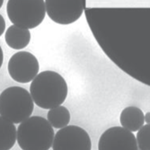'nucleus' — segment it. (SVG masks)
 Listing matches in <instances>:
<instances>
[{
	"instance_id": "obj_5",
	"label": "nucleus",
	"mask_w": 150,
	"mask_h": 150,
	"mask_svg": "<svg viewBox=\"0 0 150 150\" xmlns=\"http://www.w3.org/2000/svg\"><path fill=\"white\" fill-rule=\"evenodd\" d=\"M46 14L60 25L71 24L80 19L86 8V0H45Z\"/></svg>"
},
{
	"instance_id": "obj_1",
	"label": "nucleus",
	"mask_w": 150,
	"mask_h": 150,
	"mask_svg": "<svg viewBox=\"0 0 150 150\" xmlns=\"http://www.w3.org/2000/svg\"><path fill=\"white\" fill-rule=\"evenodd\" d=\"M30 92L34 102L39 108L51 109L65 102L68 95V86L59 73L45 71L39 73L33 80Z\"/></svg>"
},
{
	"instance_id": "obj_9",
	"label": "nucleus",
	"mask_w": 150,
	"mask_h": 150,
	"mask_svg": "<svg viewBox=\"0 0 150 150\" xmlns=\"http://www.w3.org/2000/svg\"><path fill=\"white\" fill-rule=\"evenodd\" d=\"M6 43L14 50H21L29 44L31 34L28 29L11 25L7 29L5 35Z\"/></svg>"
},
{
	"instance_id": "obj_12",
	"label": "nucleus",
	"mask_w": 150,
	"mask_h": 150,
	"mask_svg": "<svg viewBox=\"0 0 150 150\" xmlns=\"http://www.w3.org/2000/svg\"><path fill=\"white\" fill-rule=\"evenodd\" d=\"M47 118L53 128L62 129L69 124L70 113L68 109L60 105L50 109L47 114Z\"/></svg>"
},
{
	"instance_id": "obj_14",
	"label": "nucleus",
	"mask_w": 150,
	"mask_h": 150,
	"mask_svg": "<svg viewBox=\"0 0 150 150\" xmlns=\"http://www.w3.org/2000/svg\"><path fill=\"white\" fill-rule=\"evenodd\" d=\"M6 28V22L3 17L0 14V36H1L4 33Z\"/></svg>"
},
{
	"instance_id": "obj_18",
	"label": "nucleus",
	"mask_w": 150,
	"mask_h": 150,
	"mask_svg": "<svg viewBox=\"0 0 150 150\" xmlns=\"http://www.w3.org/2000/svg\"><path fill=\"white\" fill-rule=\"evenodd\" d=\"M137 150H142L141 149H140V148H138V149H137Z\"/></svg>"
},
{
	"instance_id": "obj_2",
	"label": "nucleus",
	"mask_w": 150,
	"mask_h": 150,
	"mask_svg": "<svg viewBox=\"0 0 150 150\" xmlns=\"http://www.w3.org/2000/svg\"><path fill=\"white\" fill-rule=\"evenodd\" d=\"M54 137L53 127L41 116L29 117L17 129V141L22 150H49Z\"/></svg>"
},
{
	"instance_id": "obj_4",
	"label": "nucleus",
	"mask_w": 150,
	"mask_h": 150,
	"mask_svg": "<svg viewBox=\"0 0 150 150\" xmlns=\"http://www.w3.org/2000/svg\"><path fill=\"white\" fill-rule=\"evenodd\" d=\"M7 15L14 25L32 29L39 26L46 16L44 0H8Z\"/></svg>"
},
{
	"instance_id": "obj_7",
	"label": "nucleus",
	"mask_w": 150,
	"mask_h": 150,
	"mask_svg": "<svg viewBox=\"0 0 150 150\" xmlns=\"http://www.w3.org/2000/svg\"><path fill=\"white\" fill-rule=\"evenodd\" d=\"M53 150H91V140L84 129L76 125H67L55 134Z\"/></svg>"
},
{
	"instance_id": "obj_17",
	"label": "nucleus",
	"mask_w": 150,
	"mask_h": 150,
	"mask_svg": "<svg viewBox=\"0 0 150 150\" xmlns=\"http://www.w3.org/2000/svg\"><path fill=\"white\" fill-rule=\"evenodd\" d=\"M3 2H4V0H0V9L2 7L3 5Z\"/></svg>"
},
{
	"instance_id": "obj_13",
	"label": "nucleus",
	"mask_w": 150,
	"mask_h": 150,
	"mask_svg": "<svg viewBox=\"0 0 150 150\" xmlns=\"http://www.w3.org/2000/svg\"><path fill=\"white\" fill-rule=\"evenodd\" d=\"M138 148L142 150H150V124L143 125L136 135Z\"/></svg>"
},
{
	"instance_id": "obj_11",
	"label": "nucleus",
	"mask_w": 150,
	"mask_h": 150,
	"mask_svg": "<svg viewBox=\"0 0 150 150\" xmlns=\"http://www.w3.org/2000/svg\"><path fill=\"white\" fill-rule=\"evenodd\" d=\"M17 137L14 124L0 115V150H10L16 143Z\"/></svg>"
},
{
	"instance_id": "obj_10",
	"label": "nucleus",
	"mask_w": 150,
	"mask_h": 150,
	"mask_svg": "<svg viewBox=\"0 0 150 150\" xmlns=\"http://www.w3.org/2000/svg\"><path fill=\"white\" fill-rule=\"evenodd\" d=\"M120 121L125 129L131 132H136L144 125V114L139 108L129 106L122 111Z\"/></svg>"
},
{
	"instance_id": "obj_6",
	"label": "nucleus",
	"mask_w": 150,
	"mask_h": 150,
	"mask_svg": "<svg viewBox=\"0 0 150 150\" xmlns=\"http://www.w3.org/2000/svg\"><path fill=\"white\" fill-rule=\"evenodd\" d=\"M10 77L21 84H28L38 74L39 64L33 54L21 51L13 54L8 64Z\"/></svg>"
},
{
	"instance_id": "obj_15",
	"label": "nucleus",
	"mask_w": 150,
	"mask_h": 150,
	"mask_svg": "<svg viewBox=\"0 0 150 150\" xmlns=\"http://www.w3.org/2000/svg\"><path fill=\"white\" fill-rule=\"evenodd\" d=\"M3 63V52L2 48L1 47V46H0V69L1 68Z\"/></svg>"
},
{
	"instance_id": "obj_16",
	"label": "nucleus",
	"mask_w": 150,
	"mask_h": 150,
	"mask_svg": "<svg viewBox=\"0 0 150 150\" xmlns=\"http://www.w3.org/2000/svg\"><path fill=\"white\" fill-rule=\"evenodd\" d=\"M144 121L147 124H150V112L146 113L144 115Z\"/></svg>"
},
{
	"instance_id": "obj_8",
	"label": "nucleus",
	"mask_w": 150,
	"mask_h": 150,
	"mask_svg": "<svg viewBox=\"0 0 150 150\" xmlns=\"http://www.w3.org/2000/svg\"><path fill=\"white\" fill-rule=\"evenodd\" d=\"M136 137L123 127L109 128L101 134L98 150H137Z\"/></svg>"
},
{
	"instance_id": "obj_3",
	"label": "nucleus",
	"mask_w": 150,
	"mask_h": 150,
	"mask_svg": "<svg viewBox=\"0 0 150 150\" xmlns=\"http://www.w3.org/2000/svg\"><path fill=\"white\" fill-rule=\"evenodd\" d=\"M34 110L30 94L21 86H11L0 94V115L18 124L29 118Z\"/></svg>"
}]
</instances>
